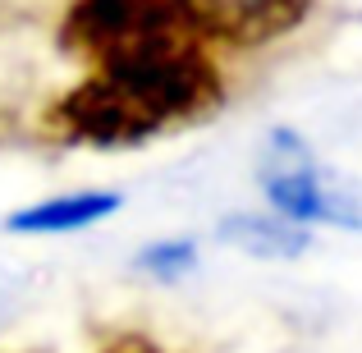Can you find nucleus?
<instances>
[{
	"label": "nucleus",
	"mask_w": 362,
	"mask_h": 353,
	"mask_svg": "<svg viewBox=\"0 0 362 353\" xmlns=\"http://www.w3.org/2000/svg\"><path fill=\"white\" fill-rule=\"evenodd\" d=\"M97 353H175V349H165L160 340H151V335H138V330H124V335L106 340Z\"/></svg>",
	"instance_id": "6e6552de"
},
{
	"label": "nucleus",
	"mask_w": 362,
	"mask_h": 353,
	"mask_svg": "<svg viewBox=\"0 0 362 353\" xmlns=\"http://www.w3.org/2000/svg\"><path fill=\"white\" fill-rule=\"evenodd\" d=\"M317 0H206V37L221 55L262 51L303 28Z\"/></svg>",
	"instance_id": "20e7f679"
},
{
	"label": "nucleus",
	"mask_w": 362,
	"mask_h": 353,
	"mask_svg": "<svg viewBox=\"0 0 362 353\" xmlns=\"http://www.w3.org/2000/svg\"><path fill=\"white\" fill-rule=\"evenodd\" d=\"M124 197L115 188H78V193H55V197H37V202L18 207V212L5 216L9 234H83L92 225L119 216Z\"/></svg>",
	"instance_id": "39448f33"
},
{
	"label": "nucleus",
	"mask_w": 362,
	"mask_h": 353,
	"mask_svg": "<svg viewBox=\"0 0 362 353\" xmlns=\"http://www.w3.org/2000/svg\"><path fill=\"white\" fill-rule=\"evenodd\" d=\"M216 238L257 262H293L312 248L308 225H293L280 212H234L216 225Z\"/></svg>",
	"instance_id": "423d86ee"
},
{
	"label": "nucleus",
	"mask_w": 362,
	"mask_h": 353,
	"mask_svg": "<svg viewBox=\"0 0 362 353\" xmlns=\"http://www.w3.org/2000/svg\"><path fill=\"white\" fill-rule=\"evenodd\" d=\"M230 97L225 55L211 42H170L88 64L33 120V138L55 151H119L211 120Z\"/></svg>",
	"instance_id": "f257e3e1"
},
{
	"label": "nucleus",
	"mask_w": 362,
	"mask_h": 353,
	"mask_svg": "<svg viewBox=\"0 0 362 353\" xmlns=\"http://www.w3.org/2000/svg\"><path fill=\"white\" fill-rule=\"evenodd\" d=\"M170 42H211L206 0H64L55 46L78 64L119 60Z\"/></svg>",
	"instance_id": "f03ea898"
},
{
	"label": "nucleus",
	"mask_w": 362,
	"mask_h": 353,
	"mask_svg": "<svg viewBox=\"0 0 362 353\" xmlns=\"http://www.w3.org/2000/svg\"><path fill=\"white\" fill-rule=\"evenodd\" d=\"M271 212L289 216L293 225H330V230H354L362 234V179H349L330 170L308 138L293 129H275L266 138L262 166H257Z\"/></svg>",
	"instance_id": "7ed1b4c3"
},
{
	"label": "nucleus",
	"mask_w": 362,
	"mask_h": 353,
	"mask_svg": "<svg viewBox=\"0 0 362 353\" xmlns=\"http://www.w3.org/2000/svg\"><path fill=\"white\" fill-rule=\"evenodd\" d=\"M197 238L188 234H170V238H151V243L138 248V257H133V266L147 275H156V280H184L188 271H197Z\"/></svg>",
	"instance_id": "0eeeda50"
}]
</instances>
